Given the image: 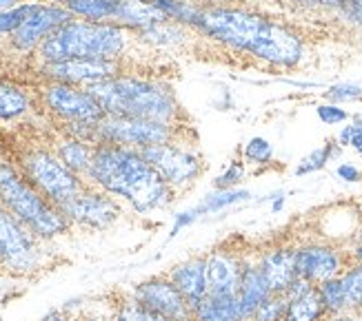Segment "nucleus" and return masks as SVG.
Returning <instances> with one entry per match:
<instances>
[{
  "mask_svg": "<svg viewBox=\"0 0 362 321\" xmlns=\"http://www.w3.org/2000/svg\"><path fill=\"white\" fill-rule=\"evenodd\" d=\"M91 184L112 198L129 202L134 211L151 213L174 202L176 190L156 171L143 153L118 144H96L87 171Z\"/></svg>",
  "mask_w": 362,
  "mask_h": 321,
  "instance_id": "obj_1",
  "label": "nucleus"
},
{
  "mask_svg": "<svg viewBox=\"0 0 362 321\" xmlns=\"http://www.w3.org/2000/svg\"><path fill=\"white\" fill-rule=\"evenodd\" d=\"M98 100L107 116L140 118L178 126L182 116L174 89L147 78L116 75L85 87Z\"/></svg>",
  "mask_w": 362,
  "mask_h": 321,
  "instance_id": "obj_2",
  "label": "nucleus"
},
{
  "mask_svg": "<svg viewBox=\"0 0 362 321\" xmlns=\"http://www.w3.org/2000/svg\"><path fill=\"white\" fill-rule=\"evenodd\" d=\"M114 23H89V20H69L56 29L40 47V58L45 62L62 60H118L127 47V34Z\"/></svg>",
  "mask_w": 362,
  "mask_h": 321,
  "instance_id": "obj_3",
  "label": "nucleus"
},
{
  "mask_svg": "<svg viewBox=\"0 0 362 321\" xmlns=\"http://www.w3.org/2000/svg\"><path fill=\"white\" fill-rule=\"evenodd\" d=\"M274 25V20L243 7L202 5L192 31L229 49L260 58Z\"/></svg>",
  "mask_w": 362,
  "mask_h": 321,
  "instance_id": "obj_4",
  "label": "nucleus"
},
{
  "mask_svg": "<svg viewBox=\"0 0 362 321\" xmlns=\"http://www.w3.org/2000/svg\"><path fill=\"white\" fill-rule=\"evenodd\" d=\"M0 204L36 237L49 239L69 229L67 215L9 162H0Z\"/></svg>",
  "mask_w": 362,
  "mask_h": 321,
  "instance_id": "obj_5",
  "label": "nucleus"
},
{
  "mask_svg": "<svg viewBox=\"0 0 362 321\" xmlns=\"http://www.w3.org/2000/svg\"><path fill=\"white\" fill-rule=\"evenodd\" d=\"M23 171L25 178L58 208L65 206L78 193L87 188V184L81 180V175L62 164V159L58 155L42 149L29 151L23 155Z\"/></svg>",
  "mask_w": 362,
  "mask_h": 321,
  "instance_id": "obj_6",
  "label": "nucleus"
},
{
  "mask_svg": "<svg viewBox=\"0 0 362 321\" xmlns=\"http://www.w3.org/2000/svg\"><path fill=\"white\" fill-rule=\"evenodd\" d=\"M45 104L60 120L69 122V126H78L76 131H71V135L89 144L93 142L96 124L107 116L98 100L85 87H74L65 83H52L45 87Z\"/></svg>",
  "mask_w": 362,
  "mask_h": 321,
  "instance_id": "obj_7",
  "label": "nucleus"
},
{
  "mask_svg": "<svg viewBox=\"0 0 362 321\" xmlns=\"http://www.w3.org/2000/svg\"><path fill=\"white\" fill-rule=\"evenodd\" d=\"M140 153L176 193L192 186L202 173L200 153L189 142L178 140V133L163 144L143 149Z\"/></svg>",
  "mask_w": 362,
  "mask_h": 321,
  "instance_id": "obj_8",
  "label": "nucleus"
},
{
  "mask_svg": "<svg viewBox=\"0 0 362 321\" xmlns=\"http://www.w3.org/2000/svg\"><path fill=\"white\" fill-rule=\"evenodd\" d=\"M178 131L174 124L140 120V118H120V116H105L93 131V144H118L143 151L153 144H163L174 138Z\"/></svg>",
  "mask_w": 362,
  "mask_h": 321,
  "instance_id": "obj_9",
  "label": "nucleus"
},
{
  "mask_svg": "<svg viewBox=\"0 0 362 321\" xmlns=\"http://www.w3.org/2000/svg\"><path fill=\"white\" fill-rule=\"evenodd\" d=\"M0 262L18 272H27L38 264L36 235L3 204H0Z\"/></svg>",
  "mask_w": 362,
  "mask_h": 321,
  "instance_id": "obj_10",
  "label": "nucleus"
},
{
  "mask_svg": "<svg viewBox=\"0 0 362 321\" xmlns=\"http://www.w3.org/2000/svg\"><path fill=\"white\" fill-rule=\"evenodd\" d=\"M132 297L140 306H145L147 310L163 315L171 321H194V308L189 306V301L182 297V293L167 275L140 281L134 288Z\"/></svg>",
  "mask_w": 362,
  "mask_h": 321,
  "instance_id": "obj_11",
  "label": "nucleus"
},
{
  "mask_svg": "<svg viewBox=\"0 0 362 321\" xmlns=\"http://www.w3.org/2000/svg\"><path fill=\"white\" fill-rule=\"evenodd\" d=\"M344 253L332 244H305L296 248V272L298 277L307 279L309 284L318 286L325 279L340 277L347 270Z\"/></svg>",
  "mask_w": 362,
  "mask_h": 321,
  "instance_id": "obj_12",
  "label": "nucleus"
},
{
  "mask_svg": "<svg viewBox=\"0 0 362 321\" xmlns=\"http://www.w3.org/2000/svg\"><path fill=\"white\" fill-rule=\"evenodd\" d=\"M60 211L67 215L69 222H78L89 229H107L120 217L118 202L105 190L85 188L74 200H69Z\"/></svg>",
  "mask_w": 362,
  "mask_h": 321,
  "instance_id": "obj_13",
  "label": "nucleus"
},
{
  "mask_svg": "<svg viewBox=\"0 0 362 321\" xmlns=\"http://www.w3.org/2000/svg\"><path fill=\"white\" fill-rule=\"evenodd\" d=\"M69 20H74V13L69 9L60 7L56 3L52 5L38 3L34 13L11 34V44L21 52H31V49H36V47H40L56 29L67 25Z\"/></svg>",
  "mask_w": 362,
  "mask_h": 321,
  "instance_id": "obj_14",
  "label": "nucleus"
},
{
  "mask_svg": "<svg viewBox=\"0 0 362 321\" xmlns=\"http://www.w3.org/2000/svg\"><path fill=\"white\" fill-rule=\"evenodd\" d=\"M45 73L52 83L89 87L103 83V80L120 75V67L118 60H62V62H45Z\"/></svg>",
  "mask_w": 362,
  "mask_h": 321,
  "instance_id": "obj_15",
  "label": "nucleus"
},
{
  "mask_svg": "<svg viewBox=\"0 0 362 321\" xmlns=\"http://www.w3.org/2000/svg\"><path fill=\"white\" fill-rule=\"evenodd\" d=\"M245 262H247V257L235 248H231L229 244L214 248L207 255L209 295H223V297L238 295V284H240Z\"/></svg>",
  "mask_w": 362,
  "mask_h": 321,
  "instance_id": "obj_16",
  "label": "nucleus"
},
{
  "mask_svg": "<svg viewBox=\"0 0 362 321\" xmlns=\"http://www.w3.org/2000/svg\"><path fill=\"white\" fill-rule=\"evenodd\" d=\"M167 277L174 281V286L189 301V306L196 308L209 293V286H207V255H198V257H192V260H185V262L176 264L167 272Z\"/></svg>",
  "mask_w": 362,
  "mask_h": 321,
  "instance_id": "obj_17",
  "label": "nucleus"
},
{
  "mask_svg": "<svg viewBox=\"0 0 362 321\" xmlns=\"http://www.w3.org/2000/svg\"><path fill=\"white\" fill-rule=\"evenodd\" d=\"M258 266L269 281L274 293H287L296 281V248L293 246H272L258 255Z\"/></svg>",
  "mask_w": 362,
  "mask_h": 321,
  "instance_id": "obj_18",
  "label": "nucleus"
},
{
  "mask_svg": "<svg viewBox=\"0 0 362 321\" xmlns=\"http://www.w3.org/2000/svg\"><path fill=\"white\" fill-rule=\"evenodd\" d=\"M274 291L267 277L262 275V270L258 266V257L256 260H247L245 268H243V275H240V284H238V301L247 315V319H251L254 310L260 306V303L269 297Z\"/></svg>",
  "mask_w": 362,
  "mask_h": 321,
  "instance_id": "obj_19",
  "label": "nucleus"
},
{
  "mask_svg": "<svg viewBox=\"0 0 362 321\" xmlns=\"http://www.w3.org/2000/svg\"><path fill=\"white\" fill-rule=\"evenodd\" d=\"M167 20V16L160 9H156L149 0H120L114 16V25H120L129 31H145Z\"/></svg>",
  "mask_w": 362,
  "mask_h": 321,
  "instance_id": "obj_20",
  "label": "nucleus"
},
{
  "mask_svg": "<svg viewBox=\"0 0 362 321\" xmlns=\"http://www.w3.org/2000/svg\"><path fill=\"white\" fill-rule=\"evenodd\" d=\"M194 321H249L238 297L209 295L194 308Z\"/></svg>",
  "mask_w": 362,
  "mask_h": 321,
  "instance_id": "obj_21",
  "label": "nucleus"
},
{
  "mask_svg": "<svg viewBox=\"0 0 362 321\" xmlns=\"http://www.w3.org/2000/svg\"><path fill=\"white\" fill-rule=\"evenodd\" d=\"M325 317H327L325 303L318 295V288L313 286L307 293L289 299L287 313L282 321H322Z\"/></svg>",
  "mask_w": 362,
  "mask_h": 321,
  "instance_id": "obj_22",
  "label": "nucleus"
},
{
  "mask_svg": "<svg viewBox=\"0 0 362 321\" xmlns=\"http://www.w3.org/2000/svg\"><path fill=\"white\" fill-rule=\"evenodd\" d=\"M56 155L62 159V164L69 166L74 173H85L89 171V164H91V155H93V147H89V142L81 140V138H67L58 144L56 149Z\"/></svg>",
  "mask_w": 362,
  "mask_h": 321,
  "instance_id": "obj_23",
  "label": "nucleus"
},
{
  "mask_svg": "<svg viewBox=\"0 0 362 321\" xmlns=\"http://www.w3.org/2000/svg\"><path fill=\"white\" fill-rule=\"evenodd\" d=\"M251 198V193L245 188H227V190H214L211 195L204 198L198 206H194V211L198 213V217L202 215H211V213H220L225 208L238 204V202H247Z\"/></svg>",
  "mask_w": 362,
  "mask_h": 321,
  "instance_id": "obj_24",
  "label": "nucleus"
},
{
  "mask_svg": "<svg viewBox=\"0 0 362 321\" xmlns=\"http://www.w3.org/2000/svg\"><path fill=\"white\" fill-rule=\"evenodd\" d=\"M27 109H29V98L23 89L0 83V120H16L25 116Z\"/></svg>",
  "mask_w": 362,
  "mask_h": 321,
  "instance_id": "obj_25",
  "label": "nucleus"
},
{
  "mask_svg": "<svg viewBox=\"0 0 362 321\" xmlns=\"http://www.w3.org/2000/svg\"><path fill=\"white\" fill-rule=\"evenodd\" d=\"M318 295L325 303V310L327 315H342V313H349L347 306V293H344V284L342 277H332V279H325L318 286Z\"/></svg>",
  "mask_w": 362,
  "mask_h": 321,
  "instance_id": "obj_26",
  "label": "nucleus"
},
{
  "mask_svg": "<svg viewBox=\"0 0 362 321\" xmlns=\"http://www.w3.org/2000/svg\"><path fill=\"white\" fill-rule=\"evenodd\" d=\"M340 277L344 284V293H347L349 313L362 315V264L360 262L349 264Z\"/></svg>",
  "mask_w": 362,
  "mask_h": 321,
  "instance_id": "obj_27",
  "label": "nucleus"
},
{
  "mask_svg": "<svg viewBox=\"0 0 362 321\" xmlns=\"http://www.w3.org/2000/svg\"><path fill=\"white\" fill-rule=\"evenodd\" d=\"M338 153H340V144L329 140L327 144H322L320 149L311 151L309 155H305L300 159V164L296 166V175H309V173H316V171L325 169L327 162H332Z\"/></svg>",
  "mask_w": 362,
  "mask_h": 321,
  "instance_id": "obj_28",
  "label": "nucleus"
},
{
  "mask_svg": "<svg viewBox=\"0 0 362 321\" xmlns=\"http://www.w3.org/2000/svg\"><path fill=\"white\" fill-rule=\"evenodd\" d=\"M287 295L285 293H272L251 315V321H282L287 313Z\"/></svg>",
  "mask_w": 362,
  "mask_h": 321,
  "instance_id": "obj_29",
  "label": "nucleus"
},
{
  "mask_svg": "<svg viewBox=\"0 0 362 321\" xmlns=\"http://www.w3.org/2000/svg\"><path fill=\"white\" fill-rule=\"evenodd\" d=\"M38 7V3H23L18 7H13V9H7L0 13V36H5V34H13L16 29H18L31 13H34V9Z\"/></svg>",
  "mask_w": 362,
  "mask_h": 321,
  "instance_id": "obj_30",
  "label": "nucleus"
},
{
  "mask_svg": "<svg viewBox=\"0 0 362 321\" xmlns=\"http://www.w3.org/2000/svg\"><path fill=\"white\" fill-rule=\"evenodd\" d=\"M243 157L249 164H269L274 159V147L269 140L264 138H251L245 149H243Z\"/></svg>",
  "mask_w": 362,
  "mask_h": 321,
  "instance_id": "obj_31",
  "label": "nucleus"
},
{
  "mask_svg": "<svg viewBox=\"0 0 362 321\" xmlns=\"http://www.w3.org/2000/svg\"><path fill=\"white\" fill-rule=\"evenodd\" d=\"M243 178H245V166H243V162H238V159H231L229 166L214 180V188L216 190L235 188V186L243 182Z\"/></svg>",
  "mask_w": 362,
  "mask_h": 321,
  "instance_id": "obj_32",
  "label": "nucleus"
},
{
  "mask_svg": "<svg viewBox=\"0 0 362 321\" xmlns=\"http://www.w3.org/2000/svg\"><path fill=\"white\" fill-rule=\"evenodd\" d=\"M327 100L340 104V102H354V100H362V87L354 85V83H342V85H334L327 91Z\"/></svg>",
  "mask_w": 362,
  "mask_h": 321,
  "instance_id": "obj_33",
  "label": "nucleus"
},
{
  "mask_svg": "<svg viewBox=\"0 0 362 321\" xmlns=\"http://www.w3.org/2000/svg\"><path fill=\"white\" fill-rule=\"evenodd\" d=\"M114 321H149V310L132 297L124 299L114 313Z\"/></svg>",
  "mask_w": 362,
  "mask_h": 321,
  "instance_id": "obj_34",
  "label": "nucleus"
},
{
  "mask_svg": "<svg viewBox=\"0 0 362 321\" xmlns=\"http://www.w3.org/2000/svg\"><path fill=\"white\" fill-rule=\"evenodd\" d=\"M316 114H318L320 122H325V124H340V122H344V120H349V114H347V111H344L340 104H334V102H329V104H318Z\"/></svg>",
  "mask_w": 362,
  "mask_h": 321,
  "instance_id": "obj_35",
  "label": "nucleus"
},
{
  "mask_svg": "<svg viewBox=\"0 0 362 321\" xmlns=\"http://www.w3.org/2000/svg\"><path fill=\"white\" fill-rule=\"evenodd\" d=\"M338 144L340 147H351L356 153L362 155V128L354 122L349 126H344L338 135Z\"/></svg>",
  "mask_w": 362,
  "mask_h": 321,
  "instance_id": "obj_36",
  "label": "nucleus"
},
{
  "mask_svg": "<svg viewBox=\"0 0 362 321\" xmlns=\"http://www.w3.org/2000/svg\"><path fill=\"white\" fill-rule=\"evenodd\" d=\"M338 11L344 20H349L358 29H362V0H340Z\"/></svg>",
  "mask_w": 362,
  "mask_h": 321,
  "instance_id": "obj_37",
  "label": "nucleus"
},
{
  "mask_svg": "<svg viewBox=\"0 0 362 321\" xmlns=\"http://www.w3.org/2000/svg\"><path fill=\"white\" fill-rule=\"evenodd\" d=\"M196 219H200V217H198V213L194 211V208H189V211H182V213L174 215V229H171V233H169V239H174L182 229L192 226Z\"/></svg>",
  "mask_w": 362,
  "mask_h": 321,
  "instance_id": "obj_38",
  "label": "nucleus"
},
{
  "mask_svg": "<svg viewBox=\"0 0 362 321\" xmlns=\"http://www.w3.org/2000/svg\"><path fill=\"white\" fill-rule=\"evenodd\" d=\"M336 175L344 182H360L362 180V171L358 166H354V164H340L336 169Z\"/></svg>",
  "mask_w": 362,
  "mask_h": 321,
  "instance_id": "obj_39",
  "label": "nucleus"
},
{
  "mask_svg": "<svg viewBox=\"0 0 362 321\" xmlns=\"http://www.w3.org/2000/svg\"><path fill=\"white\" fill-rule=\"evenodd\" d=\"M322 321H362V315L356 313H342V315H327Z\"/></svg>",
  "mask_w": 362,
  "mask_h": 321,
  "instance_id": "obj_40",
  "label": "nucleus"
},
{
  "mask_svg": "<svg viewBox=\"0 0 362 321\" xmlns=\"http://www.w3.org/2000/svg\"><path fill=\"white\" fill-rule=\"evenodd\" d=\"M40 321H67V315L62 310H52V313H47Z\"/></svg>",
  "mask_w": 362,
  "mask_h": 321,
  "instance_id": "obj_41",
  "label": "nucleus"
},
{
  "mask_svg": "<svg viewBox=\"0 0 362 321\" xmlns=\"http://www.w3.org/2000/svg\"><path fill=\"white\" fill-rule=\"evenodd\" d=\"M285 206V195H282V193H278V195H274V204H272V211L274 213H278L280 208Z\"/></svg>",
  "mask_w": 362,
  "mask_h": 321,
  "instance_id": "obj_42",
  "label": "nucleus"
},
{
  "mask_svg": "<svg viewBox=\"0 0 362 321\" xmlns=\"http://www.w3.org/2000/svg\"><path fill=\"white\" fill-rule=\"evenodd\" d=\"M289 3L293 5H300L305 9H313V7H318V0H289Z\"/></svg>",
  "mask_w": 362,
  "mask_h": 321,
  "instance_id": "obj_43",
  "label": "nucleus"
},
{
  "mask_svg": "<svg viewBox=\"0 0 362 321\" xmlns=\"http://www.w3.org/2000/svg\"><path fill=\"white\" fill-rule=\"evenodd\" d=\"M52 3L65 7V5H74V3H100V0H52Z\"/></svg>",
  "mask_w": 362,
  "mask_h": 321,
  "instance_id": "obj_44",
  "label": "nucleus"
},
{
  "mask_svg": "<svg viewBox=\"0 0 362 321\" xmlns=\"http://www.w3.org/2000/svg\"><path fill=\"white\" fill-rule=\"evenodd\" d=\"M13 7H18V0H0V13L7 9H13Z\"/></svg>",
  "mask_w": 362,
  "mask_h": 321,
  "instance_id": "obj_45",
  "label": "nucleus"
},
{
  "mask_svg": "<svg viewBox=\"0 0 362 321\" xmlns=\"http://www.w3.org/2000/svg\"><path fill=\"white\" fill-rule=\"evenodd\" d=\"M351 257H354V262H360L362 264V242H356V246L351 250Z\"/></svg>",
  "mask_w": 362,
  "mask_h": 321,
  "instance_id": "obj_46",
  "label": "nucleus"
},
{
  "mask_svg": "<svg viewBox=\"0 0 362 321\" xmlns=\"http://www.w3.org/2000/svg\"><path fill=\"white\" fill-rule=\"evenodd\" d=\"M318 5H322V7H329V9H338L340 0H318Z\"/></svg>",
  "mask_w": 362,
  "mask_h": 321,
  "instance_id": "obj_47",
  "label": "nucleus"
},
{
  "mask_svg": "<svg viewBox=\"0 0 362 321\" xmlns=\"http://www.w3.org/2000/svg\"><path fill=\"white\" fill-rule=\"evenodd\" d=\"M149 321H171V319H167V317H163V315H156V313L149 310Z\"/></svg>",
  "mask_w": 362,
  "mask_h": 321,
  "instance_id": "obj_48",
  "label": "nucleus"
},
{
  "mask_svg": "<svg viewBox=\"0 0 362 321\" xmlns=\"http://www.w3.org/2000/svg\"><path fill=\"white\" fill-rule=\"evenodd\" d=\"M354 124H358V126L362 128V116H356V118H354Z\"/></svg>",
  "mask_w": 362,
  "mask_h": 321,
  "instance_id": "obj_49",
  "label": "nucleus"
},
{
  "mask_svg": "<svg viewBox=\"0 0 362 321\" xmlns=\"http://www.w3.org/2000/svg\"><path fill=\"white\" fill-rule=\"evenodd\" d=\"M358 242H362V226L358 229Z\"/></svg>",
  "mask_w": 362,
  "mask_h": 321,
  "instance_id": "obj_50",
  "label": "nucleus"
},
{
  "mask_svg": "<svg viewBox=\"0 0 362 321\" xmlns=\"http://www.w3.org/2000/svg\"><path fill=\"white\" fill-rule=\"evenodd\" d=\"M220 3H225V5H227V3H238V0H220Z\"/></svg>",
  "mask_w": 362,
  "mask_h": 321,
  "instance_id": "obj_51",
  "label": "nucleus"
},
{
  "mask_svg": "<svg viewBox=\"0 0 362 321\" xmlns=\"http://www.w3.org/2000/svg\"><path fill=\"white\" fill-rule=\"evenodd\" d=\"M74 321H83V319H74Z\"/></svg>",
  "mask_w": 362,
  "mask_h": 321,
  "instance_id": "obj_52",
  "label": "nucleus"
},
{
  "mask_svg": "<svg viewBox=\"0 0 362 321\" xmlns=\"http://www.w3.org/2000/svg\"><path fill=\"white\" fill-rule=\"evenodd\" d=\"M249 321H251V319H249Z\"/></svg>",
  "mask_w": 362,
  "mask_h": 321,
  "instance_id": "obj_53",
  "label": "nucleus"
}]
</instances>
